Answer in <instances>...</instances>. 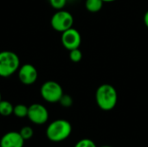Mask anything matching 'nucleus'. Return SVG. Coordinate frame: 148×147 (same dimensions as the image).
<instances>
[{"label": "nucleus", "instance_id": "nucleus-1", "mask_svg": "<svg viewBox=\"0 0 148 147\" xmlns=\"http://www.w3.org/2000/svg\"><path fill=\"white\" fill-rule=\"evenodd\" d=\"M95 101L101 110H113L118 101V94L115 88L108 83L100 85L95 92Z\"/></svg>", "mask_w": 148, "mask_h": 147}, {"label": "nucleus", "instance_id": "nucleus-2", "mask_svg": "<svg viewBox=\"0 0 148 147\" xmlns=\"http://www.w3.org/2000/svg\"><path fill=\"white\" fill-rule=\"evenodd\" d=\"M72 133V126L66 120L59 119L52 121L46 129V136L52 142L67 139Z\"/></svg>", "mask_w": 148, "mask_h": 147}, {"label": "nucleus", "instance_id": "nucleus-3", "mask_svg": "<svg viewBox=\"0 0 148 147\" xmlns=\"http://www.w3.org/2000/svg\"><path fill=\"white\" fill-rule=\"evenodd\" d=\"M20 68V59L18 55L10 50L0 52V76L7 78L11 76Z\"/></svg>", "mask_w": 148, "mask_h": 147}, {"label": "nucleus", "instance_id": "nucleus-4", "mask_svg": "<svg viewBox=\"0 0 148 147\" xmlns=\"http://www.w3.org/2000/svg\"><path fill=\"white\" fill-rule=\"evenodd\" d=\"M40 94L45 101L49 103H56L59 102L63 95V89L58 82L55 81H48L42 85Z\"/></svg>", "mask_w": 148, "mask_h": 147}, {"label": "nucleus", "instance_id": "nucleus-5", "mask_svg": "<svg viewBox=\"0 0 148 147\" xmlns=\"http://www.w3.org/2000/svg\"><path fill=\"white\" fill-rule=\"evenodd\" d=\"M50 24L53 29L62 33L73 27L74 17L70 12L64 10H59L52 16Z\"/></svg>", "mask_w": 148, "mask_h": 147}, {"label": "nucleus", "instance_id": "nucleus-6", "mask_svg": "<svg viewBox=\"0 0 148 147\" xmlns=\"http://www.w3.org/2000/svg\"><path fill=\"white\" fill-rule=\"evenodd\" d=\"M27 117L33 124L43 125L49 120V111L43 105L34 103L29 107Z\"/></svg>", "mask_w": 148, "mask_h": 147}, {"label": "nucleus", "instance_id": "nucleus-7", "mask_svg": "<svg viewBox=\"0 0 148 147\" xmlns=\"http://www.w3.org/2000/svg\"><path fill=\"white\" fill-rule=\"evenodd\" d=\"M61 41L62 46L70 51L75 49H79L82 43V36L76 29L72 27L62 33Z\"/></svg>", "mask_w": 148, "mask_h": 147}, {"label": "nucleus", "instance_id": "nucleus-8", "mask_svg": "<svg viewBox=\"0 0 148 147\" xmlns=\"http://www.w3.org/2000/svg\"><path fill=\"white\" fill-rule=\"evenodd\" d=\"M18 79L19 81L26 86L34 84L38 77V73L36 67L30 63H26L22 65L18 69Z\"/></svg>", "mask_w": 148, "mask_h": 147}, {"label": "nucleus", "instance_id": "nucleus-9", "mask_svg": "<svg viewBox=\"0 0 148 147\" xmlns=\"http://www.w3.org/2000/svg\"><path fill=\"white\" fill-rule=\"evenodd\" d=\"M24 139L19 132H8L0 139V147H23Z\"/></svg>", "mask_w": 148, "mask_h": 147}, {"label": "nucleus", "instance_id": "nucleus-10", "mask_svg": "<svg viewBox=\"0 0 148 147\" xmlns=\"http://www.w3.org/2000/svg\"><path fill=\"white\" fill-rule=\"evenodd\" d=\"M104 2L102 0H86L85 7L87 10L92 13H95L100 11L103 7Z\"/></svg>", "mask_w": 148, "mask_h": 147}, {"label": "nucleus", "instance_id": "nucleus-11", "mask_svg": "<svg viewBox=\"0 0 148 147\" xmlns=\"http://www.w3.org/2000/svg\"><path fill=\"white\" fill-rule=\"evenodd\" d=\"M14 107L8 101H0V115L7 117L13 113Z\"/></svg>", "mask_w": 148, "mask_h": 147}, {"label": "nucleus", "instance_id": "nucleus-12", "mask_svg": "<svg viewBox=\"0 0 148 147\" xmlns=\"http://www.w3.org/2000/svg\"><path fill=\"white\" fill-rule=\"evenodd\" d=\"M28 110L29 107L23 104H17L14 107L13 113L17 118H25L28 115Z\"/></svg>", "mask_w": 148, "mask_h": 147}, {"label": "nucleus", "instance_id": "nucleus-13", "mask_svg": "<svg viewBox=\"0 0 148 147\" xmlns=\"http://www.w3.org/2000/svg\"><path fill=\"white\" fill-rule=\"evenodd\" d=\"M19 133L24 140H28V139H31L34 134V131H33L32 127H30L29 126H25L22 127L20 129Z\"/></svg>", "mask_w": 148, "mask_h": 147}, {"label": "nucleus", "instance_id": "nucleus-14", "mask_svg": "<svg viewBox=\"0 0 148 147\" xmlns=\"http://www.w3.org/2000/svg\"><path fill=\"white\" fill-rule=\"evenodd\" d=\"M69 59L73 62H79L82 59V53L79 49H75L69 51Z\"/></svg>", "mask_w": 148, "mask_h": 147}, {"label": "nucleus", "instance_id": "nucleus-15", "mask_svg": "<svg viewBox=\"0 0 148 147\" xmlns=\"http://www.w3.org/2000/svg\"><path fill=\"white\" fill-rule=\"evenodd\" d=\"M59 103L63 107H70L73 105V99L70 95L63 94V95L59 101Z\"/></svg>", "mask_w": 148, "mask_h": 147}, {"label": "nucleus", "instance_id": "nucleus-16", "mask_svg": "<svg viewBox=\"0 0 148 147\" xmlns=\"http://www.w3.org/2000/svg\"><path fill=\"white\" fill-rule=\"evenodd\" d=\"M74 147H97L95 143L89 139H82L79 140Z\"/></svg>", "mask_w": 148, "mask_h": 147}, {"label": "nucleus", "instance_id": "nucleus-17", "mask_svg": "<svg viewBox=\"0 0 148 147\" xmlns=\"http://www.w3.org/2000/svg\"><path fill=\"white\" fill-rule=\"evenodd\" d=\"M49 3L52 8H54L56 10H63L67 3V0H49Z\"/></svg>", "mask_w": 148, "mask_h": 147}, {"label": "nucleus", "instance_id": "nucleus-18", "mask_svg": "<svg viewBox=\"0 0 148 147\" xmlns=\"http://www.w3.org/2000/svg\"><path fill=\"white\" fill-rule=\"evenodd\" d=\"M143 20H144V23H145L146 27L148 29V10H147V12L145 13Z\"/></svg>", "mask_w": 148, "mask_h": 147}, {"label": "nucleus", "instance_id": "nucleus-19", "mask_svg": "<svg viewBox=\"0 0 148 147\" xmlns=\"http://www.w3.org/2000/svg\"><path fill=\"white\" fill-rule=\"evenodd\" d=\"M104 3H113V2H114V1H116V0H102Z\"/></svg>", "mask_w": 148, "mask_h": 147}, {"label": "nucleus", "instance_id": "nucleus-20", "mask_svg": "<svg viewBox=\"0 0 148 147\" xmlns=\"http://www.w3.org/2000/svg\"><path fill=\"white\" fill-rule=\"evenodd\" d=\"M101 147H112V146H101Z\"/></svg>", "mask_w": 148, "mask_h": 147}, {"label": "nucleus", "instance_id": "nucleus-21", "mask_svg": "<svg viewBox=\"0 0 148 147\" xmlns=\"http://www.w3.org/2000/svg\"><path fill=\"white\" fill-rule=\"evenodd\" d=\"M2 101V95H1V93H0V101Z\"/></svg>", "mask_w": 148, "mask_h": 147}]
</instances>
